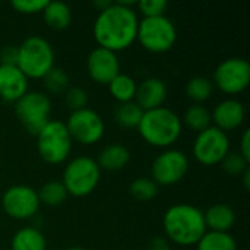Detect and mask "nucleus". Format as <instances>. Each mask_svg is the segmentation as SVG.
Segmentation results:
<instances>
[{"label": "nucleus", "mask_w": 250, "mask_h": 250, "mask_svg": "<svg viewBox=\"0 0 250 250\" xmlns=\"http://www.w3.org/2000/svg\"><path fill=\"white\" fill-rule=\"evenodd\" d=\"M214 94V82L204 76H195L186 83V95L195 104L208 101Z\"/></svg>", "instance_id": "a878e982"}, {"label": "nucleus", "mask_w": 250, "mask_h": 250, "mask_svg": "<svg viewBox=\"0 0 250 250\" xmlns=\"http://www.w3.org/2000/svg\"><path fill=\"white\" fill-rule=\"evenodd\" d=\"M18 63V47L6 45L0 50V66H16Z\"/></svg>", "instance_id": "72a5a7b5"}, {"label": "nucleus", "mask_w": 250, "mask_h": 250, "mask_svg": "<svg viewBox=\"0 0 250 250\" xmlns=\"http://www.w3.org/2000/svg\"><path fill=\"white\" fill-rule=\"evenodd\" d=\"M183 123L190 130L199 133V132L211 127V123H212L211 113L202 104H193V105H190L185 111V114H183Z\"/></svg>", "instance_id": "b1692460"}, {"label": "nucleus", "mask_w": 250, "mask_h": 250, "mask_svg": "<svg viewBox=\"0 0 250 250\" xmlns=\"http://www.w3.org/2000/svg\"><path fill=\"white\" fill-rule=\"evenodd\" d=\"M64 125L69 130L72 141H76L82 145L97 144L98 141H101L105 130L103 117L88 107L78 111H72Z\"/></svg>", "instance_id": "f8f14e48"}, {"label": "nucleus", "mask_w": 250, "mask_h": 250, "mask_svg": "<svg viewBox=\"0 0 250 250\" xmlns=\"http://www.w3.org/2000/svg\"><path fill=\"white\" fill-rule=\"evenodd\" d=\"M72 138L66 125L60 120H50L37 135V149L41 160L57 166L67 160L72 151Z\"/></svg>", "instance_id": "0eeeda50"}, {"label": "nucleus", "mask_w": 250, "mask_h": 250, "mask_svg": "<svg viewBox=\"0 0 250 250\" xmlns=\"http://www.w3.org/2000/svg\"><path fill=\"white\" fill-rule=\"evenodd\" d=\"M166 100H167V85L163 79L148 78L136 86L135 103L144 111L163 107Z\"/></svg>", "instance_id": "f3484780"}, {"label": "nucleus", "mask_w": 250, "mask_h": 250, "mask_svg": "<svg viewBox=\"0 0 250 250\" xmlns=\"http://www.w3.org/2000/svg\"><path fill=\"white\" fill-rule=\"evenodd\" d=\"M12 250H45L47 240L44 234L34 227H23L15 233L10 242Z\"/></svg>", "instance_id": "412c9836"}, {"label": "nucleus", "mask_w": 250, "mask_h": 250, "mask_svg": "<svg viewBox=\"0 0 250 250\" xmlns=\"http://www.w3.org/2000/svg\"><path fill=\"white\" fill-rule=\"evenodd\" d=\"M211 119L217 129L227 133L243 125L246 119V108L239 100L227 98L215 105L211 113Z\"/></svg>", "instance_id": "2eb2a0df"}, {"label": "nucleus", "mask_w": 250, "mask_h": 250, "mask_svg": "<svg viewBox=\"0 0 250 250\" xmlns=\"http://www.w3.org/2000/svg\"><path fill=\"white\" fill-rule=\"evenodd\" d=\"M111 3H113V1H110V0H103V1H94V6L98 9V12H101V10H104L105 7H108Z\"/></svg>", "instance_id": "4c0bfd02"}, {"label": "nucleus", "mask_w": 250, "mask_h": 250, "mask_svg": "<svg viewBox=\"0 0 250 250\" xmlns=\"http://www.w3.org/2000/svg\"><path fill=\"white\" fill-rule=\"evenodd\" d=\"M192 151L198 163L211 167L220 164L230 152V139L226 132L211 126L198 133Z\"/></svg>", "instance_id": "1a4fd4ad"}, {"label": "nucleus", "mask_w": 250, "mask_h": 250, "mask_svg": "<svg viewBox=\"0 0 250 250\" xmlns=\"http://www.w3.org/2000/svg\"><path fill=\"white\" fill-rule=\"evenodd\" d=\"M166 239L179 246H193L207 233L204 211L189 204H177L163 218Z\"/></svg>", "instance_id": "f03ea898"}, {"label": "nucleus", "mask_w": 250, "mask_h": 250, "mask_svg": "<svg viewBox=\"0 0 250 250\" xmlns=\"http://www.w3.org/2000/svg\"><path fill=\"white\" fill-rule=\"evenodd\" d=\"M183 123L177 113L168 107L144 111L138 132L141 138L155 148H168L176 144L182 135Z\"/></svg>", "instance_id": "7ed1b4c3"}, {"label": "nucleus", "mask_w": 250, "mask_h": 250, "mask_svg": "<svg viewBox=\"0 0 250 250\" xmlns=\"http://www.w3.org/2000/svg\"><path fill=\"white\" fill-rule=\"evenodd\" d=\"M3 211L15 220H28L34 217L40 208L38 193L26 185L10 186L1 196Z\"/></svg>", "instance_id": "ddd939ff"}, {"label": "nucleus", "mask_w": 250, "mask_h": 250, "mask_svg": "<svg viewBox=\"0 0 250 250\" xmlns=\"http://www.w3.org/2000/svg\"><path fill=\"white\" fill-rule=\"evenodd\" d=\"M98 167L107 171H119L125 168L130 161V152L125 145L111 144L101 149L98 160H95Z\"/></svg>", "instance_id": "6ab92c4d"}, {"label": "nucleus", "mask_w": 250, "mask_h": 250, "mask_svg": "<svg viewBox=\"0 0 250 250\" xmlns=\"http://www.w3.org/2000/svg\"><path fill=\"white\" fill-rule=\"evenodd\" d=\"M139 12L144 18H155L163 16L167 9V1L164 0H141L136 3Z\"/></svg>", "instance_id": "473e14b6"}, {"label": "nucleus", "mask_w": 250, "mask_h": 250, "mask_svg": "<svg viewBox=\"0 0 250 250\" xmlns=\"http://www.w3.org/2000/svg\"><path fill=\"white\" fill-rule=\"evenodd\" d=\"M214 82L217 88L227 95L243 92L250 83V63L242 57L223 60L214 72Z\"/></svg>", "instance_id": "9d476101"}, {"label": "nucleus", "mask_w": 250, "mask_h": 250, "mask_svg": "<svg viewBox=\"0 0 250 250\" xmlns=\"http://www.w3.org/2000/svg\"><path fill=\"white\" fill-rule=\"evenodd\" d=\"M37 193H38L40 204H44L47 207L62 205L67 199V196H69L66 188L63 186V183L57 182V180L44 183L40 188V190H37Z\"/></svg>", "instance_id": "bb28decb"}, {"label": "nucleus", "mask_w": 250, "mask_h": 250, "mask_svg": "<svg viewBox=\"0 0 250 250\" xmlns=\"http://www.w3.org/2000/svg\"><path fill=\"white\" fill-rule=\"evenodd\" d=\"M220 164H221L223 171L231 177L242 176L249 168V161L239 151L237 152H229Z\"/></svg>", "instance_id": "c756f323"}, {"label": "nucleus", "mask_w": 250, "mask_h": 250, "mask_svg": "<svg viewBox=\"0 0 250 250\" xmlns=\"http://www.w3.org/2000/svg\"><path fill=\"white\" fill-rule=\"evenodd\" d=\"M239 152L248 160L250 163V130L246 129L243 132V136H242V141H240V149Z\"/></svg>", "instance_id": "c9c22d12"}, {"label": "nucleus", "mask_w": 250, "mask_h": 250, "mask_svg": "<svg viewBox=\"0 0 250 250\" xmlns=\"http://www.w3.org/2000/svg\"><path fill=\"white\" fill-rule=\"evenodd\" d=\"M15 114L25 130L37 136L40 130L50 122L51 100L44 92L28 91L15 103Z\"/></svg>", "instance_id": "6e6552de"}, {"label": "nucleus", "mask_w": 250, "mask_h": 250, "mask_svg": "<svg viewBox=\"0 0 250 250\" xmlns=\"http://www.w3.org/2000/svg\"><path fill=\"white\" fill-rule=\"evenodd\" d=\"M66 250H86V249H83V248H81V246H73V248H69V249H66Z\"/></svg>", "instance_id": "58836bf2"}, {"label": "nucleus", "mask_w": 250, "mask_h": 250, "mask_svg": "<svg viewBox=\"0 0 250 250\" xmlns=\"http://www.w3.org/2000/svg\"><path fill=\"white\" fill-rule=\"evenodd\" d=\"M136 86H138V83L135 82V79L122 72L108 83L110 94L113 95V98L116 101H119V104L135 101Z\"/></svg>", "instance_id": "4be33fe9"}, {"label": "nucleus", "mask_w": 250, "mask_h": 250, "mask_svg": "<svg viewBox=\"0 0 250 250\" xmlns=\"http://www.w3.org/2000/svg\"><path fill=\"white\" fill-rule=\"evenodd\" d=\"M64 101H66V105L72 111H78V110L86 108L88 94L81 86H69V89L64 92Z\"/></svg>", "instance_id": "7c9ffc66"}, {"label": "nucleus", "mask_w": 250, "mask_h": 250, "mask_svg": "<svg viewBox=\"0 0 250 250\" xmlns=\"http://www.w3.org/2000/svg\"><path fill=\"white\" fill-rule=\"evenodd\" d=\"M198 250H237V243L230 233L207 231L196 243Z\"/></svg>", "instance_id": "393cba45"}, {"label": "nucleus", "mask_w": 250, "mask_h": 250, "mask_svg": "<svg viewBox=\"0 0 250 250\" xmlns=\"http://www.w3.org/2000/svg\"><path fill=\"white\" fill-rule=\"evenodd\" d=\"M242 180H243V188L246 189V190H249V188H250V168H248L242 176Z\"/></svg>", "instance_id": "e433bc0d"}, {"label": "nucleus", "mask_w": 250, "mask_h": 250, "mask_svg": "<svg viewBox=\"0 0 250 250\" xmlns=\"http://www.w3.org/2000/svg\"><path fill=\"white\" fill-rule=\"evenodd\" d=\"M136 40L149 53L163 54L170 51L177 41L176 25L166 15L144 18L139 21Z\"/></svg>", "instance_id": "423d86ee"}, {"label": "nucleus", "mask_w": 250, "mask_h": 250, "mask_svg": "<svg viewBox=\"0 0 250 250\" xmlns=\"http://www.w3.org/2000/svg\"><path fill=\"white\" fill-rule=\"evenodd\" d=\"M18 69L28 79H42L54 67L51 44L38 35H31L18 45Z\"/></svg>", "instance_id": "20e7f679"}, {"label": "nucleus", "mask_w": 250, "mask_h": 250, "mask_svg": "<svg viewBox=\"0 0 250 250\" xmlns=\"http://www.w3.org/2000/svg\"><path fill=\"white\" fill-rule=\"evenodd\" d=\"M142 116H144V110L135 101L119 104L117 108L114 110V120H116V123L122 129H126V130L138 129Z\"/></svg>", "instance_id": "5701e85b"}, {"label": "nucleus", "mask_w": 250, "mask_h": 250, "mask_svg": "<svg viewBox=\"0 0 250 250\" xmlns=\"http://www.w3.org/2000/svg\"><path fill=\"white\" fill-rule=\"evenodd\" d=\"M135 6V1H113L98 12L92 28L98 47L117 53L129 48L136 41L139 19Z\"/></svg>", "instance_id": "f257e3e1"}, {"label": "nucleus", "mask_w": 250, "mask_h": 250, "mask_svg": "<svg viewBox=\"0 0 250 250\" xmlns=\"http://www.w3.org/2000/svg\"><path fill=\"white\" fill-rule=\"evenodd\" d=\"M72 9L63 1H48L42 10V19L47 26L62 31L72 23Z\"/></svg>", "instance_id": "aec40b11"}, {"label": "nucleus", "mask_w": 250, "mask_h": 250, "mask_svg": "<svg viewBox=\"0 0 250 250\" xmlns=\"http://www.w3.org/2000/svg\"><path fill=\"white\" fill-rule=\"evenodd\" d=\"M129 192L130 195L136 199V201H141V202H148V201H152L157 193H158V186L157 183L149 179V177H139V179H135L130 186H129Z\"/></svg>", "instance_id": "cd10ccee"}, {"label": "nucleus", "mask_w": 250, "mask_h": 250, "mask_svg": "<svg viewBox=\"0 0 250 250\" xmlns=\"http://www.w3.org/2000/svg\"><path fill=\"white\" fill-rule=\"evenodd\" d=\"M44 88L47 89L48 94L53 95H60L64 94L69 89V76L67 73L60 69V67H53L44 78Z\"/></svg>", "instance_id": "c85d7f7f"}, {"label": "nucleus", "mask_w": 250, "mask_h": 250, "mask_svg": "<svg viewBox=\"0 0 250 250\" xmlns=\"http://www.w3.org/2000/svg\"><path fill=\"white\" fill-rule=\"evenodd\" d=\"M171 243L164 236H157L149 240L146 250H171Z\"/></svg>", "instance_id": "f704fd0d"}, {"label": "nucleus", "mask_w": 250, "mask_h": 250, "mask_svg": "<svg viewBox=\"0 0 250 250\" xmlns=\"http://www.w3.org/2000/svg\"><path fill=\"white\" fill-rule=\"evenodd\" d=\"M101 179V168L91 157H76L67 163L63 171V186L67 195L75 198H83L91 195Z\"/></svg>", "instance_id": "39448f33"}, {"label": "nucleus", "mask_w": 250, "mask_h": 250, "mask_svg": "<svg viewBox=\"0 0 250 250\" xmlns=\"http://www.w3.org/2000/svg\"><path fill=\"white\" fill-rule=\"evenodd\" d=\"M48 0H12L10 6L13 10L22 15H35L42 13Z\"/></svg>", "instance_id": "2f4dec72"}, {"label": "nucleus", "mask_w": 250, "mask_h": 250, "mask_svg": "<svg viewBox=\"0 0 250 250\" xmlns=\"http://www.w3.org/2000/svg\"><path fill=\"white\" fill-rule=\"evenodd\" d=\"M86 70L94 82L108 85L120 73V60L117 53L103 47L94 48L86 59Z\"/></svg>", "instance_id": "4468645a"}, {"label": "nucleus", "mask_w": 250, "mask_h": 250, "mask_svg": "<svg viewBox=\"0 0 250 250\" xmlns=\"http://www.w3.org/2000/svg\"><path fill=\"white\" fill-rule=\"evenodd\" d=\"M189 158L183 151L167 149L151 166V179L157 186H173L185 179L189 171Z\"/></svg>", "instance_id": "9b49d317"}, {"label": "nucleus", "mask_w": 250, "mask_h": 250, "mask_svg": "<svg viewBox=\"0 0 250 250\" xmlns=\"http://www.w3.org/2000/svg\"><path fill=\"white\" fill-rule=\"evenodd\" d=\"M28 92V78L18 66H0V98L6 103H16Z\"/></svg>", "instance_id": "dca6fc26"}, {"label": "nucleus", "mask_w": 250, "mask_h": 250, "mask_svg": "<svg viewBox=\"0 0 250 250\" xmlns=\"http://www.w3.org/2000/svg\"><path fill=\"white\" fill-rule=\"evenodd\" d=\"M207 230L218 231V233H229L236 223V214L230 205L217 204L209 207L204 212Z\"/></svg>", "instance_id": "a211bd4d"}]
</instances>
